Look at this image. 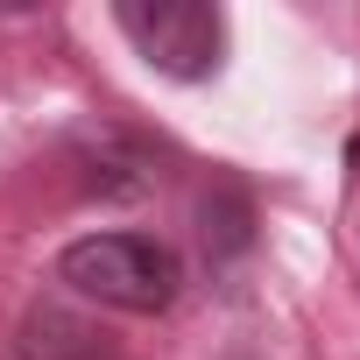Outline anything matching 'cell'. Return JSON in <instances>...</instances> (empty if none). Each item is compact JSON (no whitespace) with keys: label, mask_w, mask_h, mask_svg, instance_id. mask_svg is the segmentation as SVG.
<instances>
[{"label":"cell","mask_w":360,"mask_h":360,"mask_svg":"<svg viewBox=\"0 0 360 360\" xmlns=\"http://www.w3.org/2000/svg\"><path fill=\"white\" fill-rule=\"evenodd\" d=\"M113 29L141 50L148 71L198 85L226 64V15L205 0H113Z\"/></svg>","instance_id":"obj_2"},{"label":"cell","mask_w":360,"mask_h":360,"mask_svg":"<svg viewBox=\"0 0 360 360\" xmlns=\"http://www.w3.org/2000/svg\"><path fill=\"white\" fill-rule=\"evenodd\" d=\"M57 283H71L85 304H106V311H134V318H155L176 304V255L148 233H85L57 255Z\"/></svg>","instance_id":"obj_1"}]
</instances>
